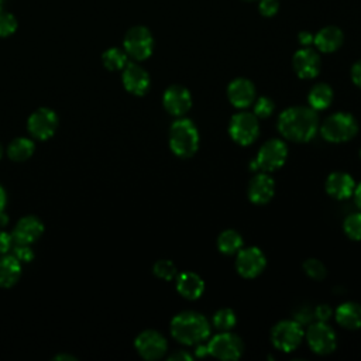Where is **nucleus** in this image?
Listing matches in <instances>:
<instances>
[{"instance_id": "f257e3e1", "label": "nucleus", "mask_w": 361, "mask_h": 361, "mask_svg": "<svg viewBox=\"0 0 361 361\" xmlns=\"http://www.w3.org/2000/svg\"><path fill=\"white\" fill-rule=\"evenodd\" d=\"M279 134L293 142H307L319 131L317 111L310 106H292L285 109L276 121Z\"/></svg>"}, {"instance_id": "f03ea898", "label": "nucleus", "mask_w": 361, "mask_h": 361, "mask_svg": "<svg viewBox=\"0 0 361 361\" xmlns=\"http://www.w3.org/2000/svg\"><path fill=\"white\" fill-rule=\"evenodd\" d=\"M169 330L176 341L193 345L200 344L210 336V323L199 312L183 310L172 317Z\"/></svg>"}, {"instance_id": "7ed1b4c3", "label": "nucleus", "mask_w": 361, "mask_h": 361, "mask_svg": "<svg viewBox=\"0 0 361 361\" xmlns=\"http://www.w3.org/2000/svg\"><path fill=\"white\" fill-rule=\"evenodd\" d=\"M169 148L179 158H190L199 148V131L192 120L179 117L169 127Z\"/></svg>"}, {"instance_id": "20e7f679", "label": "nucleus", "mask_w": 361, "mask_h": 361, "mask_svg": "<svg viewBox=\"0 0 361 361\" xmlns=\"http://www.w3.org/2000/svg\"><path fill=\"white\" fill-rule=\"evenodd\" d=\"M322 137L334 144L347 142L358 133V123L351 113L337 111L324 118L319 127Z\"/></svg>"}, {"instance_id": "39448f33", "label": "nucleus", "mask_w": 361, "mask_h": 361, "mask_svg": "<svg viewBox=\"0 0 361 361\" xmlns=\"http://www.w3.org/2000/svg\"><path fill=\"white\" fill-rule=\"evenodd\" d=\"M288 158L286 144L279 138L267 140L258 149L257 157L251 161V171L274 172L279 169Z\"/></svg>"}, {"instance_id": "423d86ee", "label": "nucleus", "mask_w": 361, "mask_h": 361, "mask_svg": "<svg viewBox=\"0 0 361 361\" xmlns=\"http://www.w3.org/2000/svg\"><path fill=\"white\" fill-rule=\"evenodd\" d=\"M303 338L305 330L302 324L295 319L281 320L271 329L272 345L283 353L295 351L300 345Z\"/></svg>"}, {"instance_id": "0eeeda50", "label": "nucleus", "mask_w": 361, "mask_h": 361, "mask_svg": "<svg viewBox=\"0 0 361 361\" xmlns=\"http://www.w3.org/2000/svg\"><path fill=\"white\" fill-rule=\"evenodd\" d=\"M305 338L314 354L329 355L337 348V336L336 331L327 322H312L309 323Z\"/></svg>"}, {"instance_id": "6e6552de", "label": "nucleus", "mask_w": 361, "mask_h": 361, "mask_svg": "<svg viewBox=\"0 0 361 361\" xmlns=\"http://www.w3.org/2000/svg\"><path fill=\"white\" fill-rule=\"evenodd\" d=\"M206 348L207 354L214 358L223 361H235L244 353V343L237 334L227 330L212 337L206 344Z\"/></svg>"}, {"instance_id": "1a4fd4ad", "label": "nucleus", "mask_w": 361, "mask_h": 361, "mask_svg": "<svg viewBox=\"0 0 361 361\" xmlns=\"http://www.w3.org/2000/svg\"><path fill=\"white\" fill-rule=\"evenodd\" d=\"M228 134L234 142L250 145L259 134V121L252 111H238L228 123Z\"/></svg>"}, {"instance_id": "9d476101", "label": "nucleus", "mask_w": 361, "mask_h": 361, "mask_svg": "<svg viewBox=\"0 0 361 361\" xmlns=\"http://www.w3.org/2000/svg\"><path fill=\"white\" fill-rule=\"evenodd\" d=\"M154 39L148 28L133 27L124 37V51L135 61H144L152 54Z\"/></svg>"}, {"instance_id": "9b49d317", "label": "nucleus", "mask_w": 361, "mask_h": 361, "mask_svg": "<svg viewBox=\"0 0 361 361\" xmlns=\"http://www.w3.org/2000/svg\"><path fill=\"white\" fill-rule=\"evenodd\" d=\"M28 133L37 140L51 138L58 128V116L48 107H39L32 111L27 120Z\"/></svg>"}, {"instance_id": "f8f14e48", "label": "nucleus", "mask_w": 361, "mask_h": 361, "mask_svg": "<svg viewBox=\"0 0 361 361\" xmlns=\"http://www.w3.org/2000/svg\"><path fill=\"white\" fill-rule=\"evenodd\" d=\"M134 347H135L137 353L144 360L154 361V360H159L165 355V353L168 350V343L159 331L148 329V330L141 331L135 337Z\"/></svg>"}, {"instance_id": "ddd939ff", "label": "nucleus", "mask_w": 361, "mask_h": 361, "mask_svg": "<svg viewBox=\"0 0 361 361\" xmlns=\"http://www.w3.org/2000/svg\"><path fill=\"white\" fill-rule=\"evenodd\" d=\"M267 265V258L258 247L241 248L235 257V271L240 276L251 279L257 278Z\"/></svg>"}, {"instance_id": "4468645a", "label": "nucleus", "mask_w": 361, "mask_h": 361, "mask_svg": "<svg viewBox=\"0 0 361 361\" xmlns=\"http://www.w3.org/2000/svg\"><path fill=\"white\" fill-rule=\"evenodd\" d=\"M164 109L175 117H183L192 107V94L182 85L169 86L162 96Z\"/></svg>"}, {"instance_id": "2eb2a0df", "label": "nucleus", "mask_w": 361, "mask_h": 361, "mask_svg": "<svg viewBox=\"0 0 361 361\" xmlns=\"http://www.w3.org/2000/svg\"><path fill=\"white\" fill-rule=\"evenodd\" d=\"M121 79H123V85H124L126 90L135 96L145 94L148 92L149 83H151L148 72L142 66H140L134 62H128L123 68Z\"/></svg>"}, {"instance_id": "dca6fc26", "label": "nucleus", "mask_w": 361, "mask_h": 361, "mask_svg": "<svg viewBox=\"0 0 361 361\" xmlns=\"http://www.w3.org/2000/svg\"><path fill=\"white\" fill-rule=\"evenodd\" d=\"M275 195V182L268 175V172L255 173L247 188V196L251 203L254 204H265L268 203Z\"/></svg>"}, {"instance_id": "f3484780", "label": "nucleus", "mask_w": 361, "mask_h": 361, "mask_svg": "<svg viewBox=\"0 0 361 361\" xmlns=\"http://www.w3.org/2000/svg\"><path fill=\"white\" fill-rule=\"evenodd\" d=\"M292 65L296 72V75L300 79H313L319 75L322 62L320 56L316 51L310 48H302L295 52L292 58Z\"/></svg>"}, {"instance_id": "a211bd4d", "label": "nucleus", "mask_w": 361, "mask_h": 361, "mask_svg": "<svg viewBox=\"0 0 361 361\" xmlns=\"http://www.w3.org/2000/svg\"><path fill=\"white\" fill-rule=\"evenodd\" d=\"M228 102L237 109H245L255 100V85L247 78H235L227 86Z\"/></svg>"}, {"instance_id": "6ab92c4d", "label": "nucleus", "mask_w": 361, "mask_h": 361, "mask_svg": "<svg viewBox=\"0 0 361 361\" xmlns=\"http://www.w3.org/2000/svg\"><path fill=\"white\" fill-rule=\"evenodd\" d=\"M44 233L42 221L35 216H25L17 221L11 238L16 244H32Z\"/></svg>"}, {"instance_id": "aec40b11", "label": "nucleus", "mask_w": 361, "mask_h": 361, "mask_svg": "<svg viewBox=\"0 0 361 361\" xmlns=\"http://www.w3.org/2000/svg\"><path fill=\"white\" fill-rule=\"evenodd\" d=\"M354 188H355V182H354L353 176L350 173L341 172V171L331 172L326 178V182H324V189H326L327 195L337 200L350 197L354 192Z\"/></svg>"}, {"instance_id": "412c9836", "label": "nucleus", "mask_w": 361, "mask_h": 361, "mask_svg": "<svg viewBox=\"0 0 361 361\" xmlns=\"http://www.w3.org/2000/svg\"><path fill=\"white\" fill-rule=\"evenodd\" d=\"M175 285L178 293L188 300H196L204 292V281L200 275L192 271L178 274L175 278Z\"/></svg>"}, {"instance_id": "4be33fe9", "label": "nucleus", "mask_w": 361, "mask_h": 361, "mask_svg": "<svg viewBox=\"0 0 361 361\" xmlns=\"http://www.w3.org/2000/svg\"><path fill=\"white\" fill-rule=\"evenodd\" d=\"M337 324L347 330L361 329V305L357 302H344L334 310Z\"/></svg>"}, {"instance_id": "5701e85b", "label": "nucleus", "mask_w": 361, "mask_h": 361, "mask_svg": "<svg viewBox=\"0 0 361 361\" xmlns=\"http://www.w3.org/2000/svg\"><path fill=\"white\" fill-rule=\"evenodd\" d=\"M21 276V262L11 254L0 257V286L11 288Z\"/></svg>"}, {"instance_id": "b1692460", "label": "nucleus", "mask_w": 361, "mask_h": 361, "mask_svg": "<svg viewBox=\"0 0 361 361\" xmlns=\"http://www.w3.org/2000/svg\"><path fill=\"white\" fill-rule=\"evenodd\" d=\"M313 42L322 52H333L343 44V32L337 27H324L314 37Z\"/></svg>"}, {"instance_id": "393cba45", "label": "nucleus", "mask_w": 361, "mask_h": 361, "mask_svg": "<svg viewBox=\"0 0 361 361\" xmlns=\"http://www.w3.org/2000/svg\"><path fill=\"white\" fill-rule=\"evenodd\" d=\"M333 97L334 94L330 85L324 82H319L310 87L307 93V103L313 110L319 111V110L327 109L331 104Z\"/></svg>"}, {"instance_id": "a878e982", "label": "nucleus", "mask_w": 361, "mask_h": 361, "mask_svg": "<svg viewBox=\"0 0 361 361\" xmlns=\"http://www.w3.org/2000/svg\"><path fill=\"white\" fill-rule=\"evenodd\" d=\"M217 248L224 255H234L243 248V237L237 230H223L217 237Z\"/></svg>"}, {"instance_id": "bb28decb", "label": "nucleus", "mask_w": 361, "mask_h": 361, "mask_svg": "<svg viewBox=\"0 0 361 361\" xmlns=\"http://www.w3.org/2000/svg\"><path fill=\"white\" fill-rule=\"evenodd\" d=\"M34 149H35V145L30 138L18 137V138H14L7 147V155L10 159L16 162H21L28 159L34 154Z\"/></svg>"}, {"instance_id": "cd10ccee", "label": "nucleus", "mask_w": 361, "mask_h": 361, "mask_svg": "<svg viewBox=\"0 0 361 361\" xmlns=\"http://www.w3.org/2000/svg\"><path fill=\"white\" fill-rule=\"evenodd\" d=\"M127 56L128 55L126 54V51H121L118 48H110L104 51V54L102 55V61L109 71H121L128 63Z\"/></svg>"}, {"instance_id": "c85d7f7f", "label": "nucleus", "mask_w": 361, "mask_h": 361, "mask_svg": "<svg viewBox=\"0 0 361 361\" xmlns=\"http://www.w3.org/2000/svg\"><path fill=\"white\" fill-rule=\"evenodd\" d=\"M212 323L217 330L227 331L235 326L237 316H235L234 310H231L228 307H223V309H219L217 312H214V314L212 317Z\"/></svg>"}, {"instance_id": "c756f323", "label": "nucleus", "mask_w": 361, "mask_h": 361, "mask_svg": "<svg viewBox=\"0 0 361 361\" xmlns=\"http://www.w3.org/2000/svg\"><path fill=\"white\" fill-rule=\"evenodd\" d=\"M302 268H303V272L310 279H314V281H322L327 275L326 265L320 259H317V258H307V259H305Z\"/></svg>"}, {"instance_id": "7c9ffc66", "label": "nucleus", "mask_w": 361, "mask_h": 361, "mask_svg": "<svg viewBox=\"0 0 361 361\" xmlns=\"http://www.w3.org/2000/svg\"><path fill=\"white\" fill-rule=\"evenodd\" d=\"M344 233L347 234L348 238L351 240H361V212L357 213H350L343 223Z\"/></svg>"}, {"instance_id": "2f4dec72", "label": "nucleus", "mask_w": 361, "mask_h": 361, "mask_svg": "<svg viewBox=\"0 0 361 361\" xmlns=\"http://www.w3.org/2000/svg\"><path fill=\"white\" fill-rule=\"evenodd\" d=\"M152 272L155 276L165 281H172L178 275L176 265L169 259H158L152 267Z\"/></svg>"}, {"instance_id": "473e14b6", "label": "nucleus", "mask_w": 361, "mask_h": 361, "mask_svg": "<svg viewBox=\"0 0 361 361\" xmlns=\"http://www.w3.org/2000/svg\"><path fill=\"white\" fill-rule=\"evenodd\" d=\"M254 114L258 117V118H265V117H269L274 110H275V103L271 97H267V96H261L258 99L254 100Z\"/></svg>"}, {"instance_id": "72a5a7b5", "label": "nucleus", "mask_w": 361, "mask_h": 361, "mask_svg": "<svg viewBox=\"0 0 361 361\" xmlns=\"http://www.w3.org/2000/svg\"><path fill=\"white\" fill-rule=\"evenodd\" d=\"M11 255H14L21 264H27L34 258V251L30 244H16L11 245Z\"/></svg>"}, {"instance_id": "f704fd0d", "label": "nucleus", "mask_w": 361, "mask_h": 361, "mask_svg": "<svg viewBox=\"0 0 361 361\" xmlns=\"http://www.w3.org/2000/svg\"><path fill=\"white\" fill-rule=\"evenodd\" d=\"M17 28V21L13 14L0 11V37L11 35Z\"/></svg>"}, {"instance_id": "c9c22d12", "label": "nucleus", "mask_w": 361, "mask_h": 361, "mask_svg": "<svg viewBox=\"0 0 361 361\" xmlns=\"http://www.w3.org/2000/svg\"><path fill=\"white\" fill-rule=\"evenodd\" d=\"M295 320H298L302 326L303 324H309L314 320V314H313V309L307 307V306H303V307H299V310L295 313L293 316Z\"/></svg>"}, {"instance_id": "e433bc0d", "label": "nucleus", "mask_w": 361, "mask_h": 361, "mask_svg": "<svg viewBox=\"0 0 361 361\" xmlns=\"http://www.w3.org/2000/svg\"><path fill=\"white\" fill-rule=\"evenodd\" d=\"M313 314H314V320L327 322V320L333 316V309H331L327 303L317 305V306L313 309Z\"/></svg>"}, {"instance_id": "4c0bfd02", "label": "nucleus", "mask_w": 361, "mask_h": 361, "mask_svg": "<svg viewBox=\"0 0 361 361\" xmlns=\"http://www.w3.org/2000/svg\"><path fill=\"white\" fill-rule=\"evenodd\" d=\"M278 0H261L259 3V11L262 16L271 17L278 11Z\"/></svg>"}, {"instance_id": "58836bf2", "label": "nucleus", "mask_w": 361, "mask_h": 361, "mask_svg": "<svg viewBox=\"0 0 361 361\" xmlns=\"http://www.w3.org/2000/svg\"><path fill=\"white\" fill-rule=\"evenodd\" d=\"M11 245H13L11 234H7L6 231L0 230V255L7 254L11 250Z\"/></svg>"}, {"instance_id": "ea45409f", "label": "nucleus", "mask_w": 361, "mask_h": 361, "mask_svg": "<svg viewBox=\"0 0 361 361\" xmlns=\"http://www.w3.org/2000/svg\"><path fill=\"white\" fill-rule=\"evenodd\" d=\"M169 361H192L193 355L189 354L186 350H176L168 357Z\"/></svg>"}, {"instance_id": "a19ab883", "label": "nucleus", "mask_w": 361, "mask_h": 361, "mask_svg": "<svg viewBox=\"0 0 361 361\" xmlns=\"http://www.w3.org/2000/svg\"><path fill=\"white\" fill-rule=\"evenodd\" d=\"M351 79L355 83V86H358L361 89V61L355 62L351 68Z\"/></svg>"}, {"instance_id": "79ce46f5", "label": "nucleus", "mask_w": 361, "mask_h": 361, "mask_svg": "<svg viewBox=\"0 0 361 361\" xmlns=\"http://www.w3.org/2000/svg\"><path fill=\"white\" fill-rule=\"evenodd\" d=\"M298 38H299V42L302 45H309L310 42H313V35L310 32H307V31H302Z\"/></svg>"}, {"instance_id": "37998d69", "label": "nucleus", "mask_w": 361, "mask_h": 361, "mask_svg": "<svg viewBox=\"0 0 361 361\" xmlns=\"http://www.w3.org/2000/svg\"><path fill=\"white\" fill-rule=\"evenodd\" d=\"M353 195H354V200H355L357 207L361 210V182L354 188Z\"/></svg>"}, {"instance_id": "c03bdc74", "label": "nucleus", "mask_w": 361, "mask_h": 361, "mask_svg": "<svg viewBox=\"0 0 361 361\" xmlns=\"http://www.w3.org/2000/svg\"><path fill=\"white\" fill-rule=\"evenodd\" d=\"M4 206H6V192H4V189L0 186V212L4 210Z\"/></svg>"}, {"instance_id": "a18cd8bd", "label": "nucleus", "mask_w": 361, "mask_h": 361, "mask_svg": "<svg viewBox=\"0 0 361 361\" xmlns=\"http://www.w3.org/2000/svg\"><path fill=\"white\" fill-rule=\"evenodd\" d=\"M8 223V217H7V214L4 213V210H1L0 212V226L3 227V226H6Z\"/></svg>"}, {"instance_id": "49530a36", "label": "nucleus", "mask_w": 361, "mask_h": 361, "mask_svg": "<svg viewBox=\"0 0 361 361\" xmlns=\"http://www.w3.org/2000/svg\"><path fill=\"white\" fill-rule=\"evenodd\" d=\"M54 360H75V357H71V355H56Z\"/></svg>"}, {"instance_id": "de8ad7c7", "label": "nucleus", "mask_w": 361, "mask_h": 361, "mask_svg": "<svg viewBox=\"0 0 361 361\" xmlns=\"http://www.w3.org/2000/svg\"><path fill=\"white\" fill-rule=\"evenodd\" d=\"M4 1H6V0H0V11H1V8H3V4H4Z\"/></svg>"}, {"instance_id": "09e8293b", "label": "nucleus", "mask_w": 361, "mask_h": 361, "mask_svg": "<svg viewBox=\"0 0 361 361\" xmlns=\"http://www.w3.org/2000/svg\"><path fill=\"white\" fill-rule=\"evenodd\" d=\"M0 158H1V145H0Z\"/></svg>"}, {"instance_id": "8fccbe9b", "label": "nucleus", "mask_w": 361, "mask_h": 361, "mask_svg": "<svg viewBox=\"0 0 361 361\" xmlns=\"http://www.w3.org/2000/svg\"><path fill=\"white\" fill-rule=\"evenodd\" d=\"M360 158H361V148H360Z\"/></svg>"}]
</instances>
